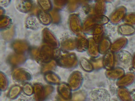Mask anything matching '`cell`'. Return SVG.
Instances as JSON below:
<instances>
[{
	"instance_id": "29",
	"label": "cell",
	"mask_w": 135,
	"mask_h": 101,
	"mask_svg": "<svg viewBox=\"0 0 135 101\" xmlns=\"http://www.w3.org/2000/svg\"><path fill=\"white\" fill-rule=\"evenodd\" d=\"M106 11V3L104 1H97L94 6V12L96 15H104Z\"/></svg>"
},
{
	"instance_id": "24",
	"label": "cell",
	"mask_w": 135,
	"mask_h": 101,
	"mask_svg": "<svg viewBox=\"0 0 135 101\" xmlns=\"http://www.w3.org/2000/svg\"><path fill=\"white\" fill-rule=\"evenodd\" d=\"M117 93L121 101H133V98L130 92L125 87H119Z\"/></svg>"
},
{
	"instance_id": "8",
	"label": "cell",
	"mask_w": 135,
	"mask_h": 101,
	"mask_svg": "<svg viewBox=\"0 0 135 101\" xmlns=\"http://www.w3.org/2000/svg\"><path fill=\"white\" fill-rule=\"evenodd\" d=\"M127 9L123 6L117 7L110 15V22L113 24H118L124 19L126 15Z\"/></svg>"
},
{
	"instance_id": "37",
	"label": "cell",
	"mask_w": 135,
	"mask_h": 101,
	"mask_svg": "<svg viewBox=\"0 0 135 101\" xmlns=\"http://www.w3.org/2000/svg\"><path fill=\"white\" fill-rule=\"evenodd\" d=\"M67 9L69 12L73 13L75 12L80 6V2L77 1H70L67 4Z\"/></svg>"
},
{
	"instance_id": "4",
	"label": "cell",
	"mask_w": 135,
	"mask_h": 101,
	"mask_svg": "<svg viewBox=\"0 0 135 101\" xmlns=\"http://www.w3.org/2000/svg\"><path fill=\"white\" fill-rule=\"evenodd\" d=\"M83 80V77L82 73L79 70H75L70 74L68 78V84L72 91H76L81 87Z\"/></svg>"
},
{
	"instance_id": "41",
	"label": "cell",
	"mask_w": 135,
	"mask_h": 101,
	"mask_svg": "<svg viewBox=\"0 0 135 101\" xmlns=\"http://www.w3.org/2000/svg\"><path fill=\"white\" fill-rule=\"evenodd\" d=\"M119 60L123 64H127L130 58V54L126 51H122L119 53Z\"/></svg>"
},
{
	"instance_id": "15",
	"label": "cell",
	"mask_w": 135,
	"mask_h": 101,
	"mask_svg": "<svg viewBox=\"0 0 135 101\" xmlns=\"http://www.w3.org/2000/svg\"><path fill=\"white\" fill-rule=\"evenodd\" d=\"M103 67L107 69V70H110L114 68L115 65V56L113 53L111 51H109L105 54L102 57Z\"/></svg>"
},
{
	"instance_id": "47",
	"label": "cell",
	"mask_w": 135,
	"mask_h": 101,
	"mask_svg": "<svg viewBox=\"0 0 135 101\" xmlns=\"http://www.w3.org/2000/svg\"><path fill=\"white\" fill-rule=\"evenodd\" d=\"M131 65L132 68L135 69V53H134L131 59Z\"/></svg>"
},
{
	"instance_id": "22",
	"label": "cell",
	"mask_w": 135,
	"mask_h": 101,
	"mask_svg": "<svg viewBox=\"0 0 135 101\" xmlns=\"http://www.w3.org/2000/svg\"><path fill=\"white\" fill-rule=\"evenodd\" d=\"M45 80L50 85H59L61 83L60 77L55 73L49 72L44 74Z\"/></svg>"
},
{
	"instance_id": "19",
	"label": "cell",
	"mask_w": 135,
	"mask_h": 101,
	"mask_svg": "<svg viewBox=\"0 0 135 101\" xmlns=\"http://www.w3.org/2000/svg\"><path fill=\"white\" fill-rule=\"evenodd\" d=\"M124 74V70L123 69V68L120 67H114L110 70H107L105 72L106 76L108 78L113 80H118L119 79L121 78Z\"/></svg>"
},
{
	"instance_id": "13",
	"label": "cell",
	"mask_w": 135,
	"mask_h": 101,
	"mask_svg": "<svg viewBox=\"0 0 135 101\" xmlns=\"http://www.w3.org/2000/svg\"><path fill=\"white\" fill-rule=\"evenodd\" d=\"M89 39L82 33L78 35L76 38V50L79 52H84L88 50Z\"/></svg>"
},
{
	"instance_id": "28",
	"label": "cell",
	"mask_w": 135,
	"mask_h": 101,
	"mask_svg": "<svg viewBox=\"0 0 135 101\" xmlns=\"http://www.w3.org/2000/svg\"><path fill=\"white\" fill-rule=\"evenodd\" d=\"M79 63L81 69L86 72H91L94 69L91 62L84 57H82L80 58Z\"/></svg>"
},
{
	"instance_id": "35",
	"label": "cell",
	"mask_w": 135,
	"mask_h": 101,
	"mask_svg": "<svg viewBox=\"0 0 135 101\" xmlns=\"http://www.w3.org/2000/svg\"><path fill=\"white\" fill-rule=\"evenodd\" d=\"M12 19L8 16L3 15L0 17V28L1 29H6L12 24Z\"/></svg>"
},
{
	"instance_id": "32",
	"label": "cell",
	"mask_w": 135,
	"mask_h": 101,
	"mask_svg": "<svg viewBox=\"0 0 135 101\" xmlns=\"http://www.w3.org/2000/svg\"><path fill=\"white\" fill-rule=\"evenodd\" d=\"M37 3L39 7L41 8L42 11L50 12L53 9L52 2L49 0H40L37 1Z\"/></svg>"
},
{
	"instance_id": "45",
	"label": "cell",
	"mask_w": 135,
	"mask_h": 101,
	"mask_svg": "<svg viewBox=\"0 0 135 101\" xmlns=\"http://www.w3.org/2000/svg\"><path fill=\"white\" fill-rule=\"evenodd\" d=\"M44 88H45V93H46V97L48 96L49 95H50L53 91V87L51 85H46L44 86Z\"/></svg>"
},
{
	"instance_id": "9",
	"label": "cell",
	"mask_w": 135,
	"mask_h": 101,
	"mask_svg": "<svg viewBox=\"0 0 135 101\" xmlns=\"http://www.w3.org/2000/svg\"><path fill=\"white\" fill-rule=\"evenodd\" d=\"M92 101H109L110 95L109 92L103 88H96L90 93Z\"/></svg>"
},
{
	"instance_id": "43",
	"label": "cell",
	"mask_w": 135,
	"mask_h": 101,
	"mask_svg": "<svg viewBox=\"0 0 135 101\" xmlns=\"http://www.w3.org/2000/svg\"><path fill=\"white\" fill-rule=\"evenodd\" d=\"M53 4L56 8V9H61L65 5H67L68 1H54Z\"/></svg>"
},
{
	"instance_id": "1",
	"label": "cell",
	"mask_w": 135,
	"mask_h": 101,
	"mask_svg": "<svg viewBox=\"0 0 135 101\" xmlns=\"http://www.w3.org/2000/svg\"><path fill=\"white\" fill-rule=\"evenodd\" d=\"M110 21L109 18L105 15H92L88 17L83 23V32L89 33L98 25H104Z\"/></svg>"
},
{
	"instance_id": "26",
	"label": "cell",
	"mask_w": 135,
	"mask_h": 101,
	"mask_svg": "<svg viewBox=\"0 0 135 101\" xmlns=\"http://www.w3.org/2000/svg\"><path fill=\"white\" fill-rule=\"evenodd\" d=\"M111 43L110 39L107 37H104L101 41L99 43V50L101 54H105L110 50Z\"/></svg>"
},
{
	"instance_id": "31",
	"label": "cell",
	"mask_w": 135,
	"mask_h": 101,
	"mask_svg": "<svg viewBox=\"0 0 135 101\" xmlns=\"http://www.w3.org/2000/svg\"><path fill=\"white\" fill-rule=\"evenodd\" d=\"M15 34V27L14 26H12L9 28L4 30L2 32V36L4 41L6 42H9L13 38Z\"/></svg>"
},
{
	"instance_id": "20",
	"label": "cell",
	"mask_w": 135,
	"mask_h": 101,
	"mask_svg": "<svg viewBox=\"0 0 135 101\" xmlns=\"http://www.w3.org/2000/svg\"><path fill=\"white\" fill-rule=\"evenodd\" d=\"M87 51L88 54L92 58H97L99 55V44L94 41L92 37L89 39V46Z\"/></svg>"
},
{
	"instance_id": "14",
	"label": "cell",
	"mask_w": 135,
	"mask_h": 101,
	"mask_svg": "<svg viewBox=\"0 0 135 101\" xmlns=\"http://www.w3.org/2000/svg\"><path fill=\"white\" fill-rule=\"evenodd\" d=\"M34 86V98L35 101H44L46 97V93L44 86L40 83H35Z\"/></svg>"
},
{
	"instance_id": "11",
	"label": "cell",
	"mask_w": 135,
	"mask_h": 101,
	"mask_svg": "<svg viewBox=\"0 0 135 101\" xmlns=\"http://www.w3.org/2000/svg\"><path fill=\"white\" fill-rule=\"evenodd\" d=\"M57 90L59 96L65 100H69L71 99L72 96V90L68 83H61L58 85Z\"/></svg>"
},
{
	"instance_id": "10",
	"label": "cell",
	"mask_w": 135,
	"mask_h": 101,
	"mask_svg": "<svg viewBox=\"0 0 135 101\" xmlns=\"http://www.w3.org/2000/svg\"><path fill=\"white\" fill-rule=\"evenodd\" d=\"M12 48L15 53L23 54L27 52L30 48L28 43L24 41L17 39L13 41L11 44Z\"/></svg>"
},
{
	"instance_id": "2",
	"label": "cell",
	"mask_w": 135,
	"mask_h": 101,
	"mask_svg": "<svg viewBox=\"0 0 135 101\" xmlns=\"http://www.w3.org/2000/svg\"><path fill=\"white\" fill-rule=\"evenodd\" d=\"M55 60L59 66L65 68H74L78 64L77 56L73 52L61 54L57 56Z\"/></svg>"
},
{
	"instance_id": "5",
	"label": "cell",
	"mask_w": 135,
	"mask_h": 101,
	"mask_svg": "<svg viewBox=\"0 0 135 101\" xmlns=\"http://www.w3.org/2000/svg\"><path fill=\"white\" fill-rule=\"evenodd\" d=\"M42 38L45 44L50 46L53 49H56L60 46V43L57 39L47 28H44L43 29Z\"/></svg>"
},
{
	"instance_id": "27",
	"label": "cell",
	"mask_w": 135,
	"mask_h": 101,
	"mask_svg": "<svg viewBox=\"0 0 135 101\" xmlns=\"http://www.w3.org/2000/svg\"><path fill=\"white\" fill-rule=\"evenodd\" d=\"M119 33L124 36H130L135 33V27L129 24H122L118 27Z\"/></svg>"
},
{
	"instance_id": "7",
	"label": "cell",
	"mask_w": 135,
	"mask_h": 101,
	"mask_svg": "<svg viewBox=\"0 0 135 101\" xmlns=\"http://www.w3.org/2000/svg\"><path fill=\"white\" fill-rule=\"evenodd\" d=\"M12 78L17 82H26L31 79L32 75L27 70L23 68H18L13 70Z\"/></svg>"
},
{
	"instance_id": "48",
	"label": "cell",
	"mask_w": 135,
	"mask_h": 101,
	"mask_svg": "<svg viewBox=\"0 0 135 101\" xmlns=\"http://www.w3.org/2000/svg\"><path fill=\"white\" fill-rule=\"evenodd\" d=\"M5 9L3 8V7H0V15L1 16H3V15H5Z\"/></svg>"
},
{
	"instance_id": "3",
	"label": "cell",
	"mask_w": 135,
	"mask_h": 101,
	"mask_svg": "<svg viewBox=\"0 0 135 101\" xmlns=\"http://www.w3.org/2000/svg\"><path fill=\"white\" fill-rule=\"evenodd\" d=\"M68 25L70 31L75 35H79L83 32V24L79 16L75 14H71L68 19Z\"/></svg>"
},
{
	"instance_id": "39",
	"label": "cell",
	"mask_w": 135,
	"mask_h": 101,
	"mask_svg": "<svg viewBox=\"0 0 135 101\" xmlns=\"http://www.w3.org/2000/svg\"><path fill=\"white\" fill-rule=\"evenodd\" d=\"M123 20L126 24L133 26H135V12L126 14Z\"/></svg>"
},
{
	"instance_id": "12",
	"label": "cell",
	"mask_w": 135,
	"mask_h": 101,
	"mask_svg": "<svg viewBox=\"0 0 135 101\" xmlns=\"http://www.w3.org/2000/svg\"><path fill=\"white\" fill-rule=\"evenodd\" d=\"M135 81V73L129 72L125 74L117 82V85L119 87H126L130 86Z\"/></svg>"
},
{
	"instance_id": "36",
	"label": "cell",
	"mask_w": 135,
	"mask_h": 101,
	"mask_svg": "<svg viewBox=\"0 0 135 101\" xmlns=\"http://www.w3.org/2000/svg\"><path fill=\"white\" fill-rule=\"evenodd\" d=\"M8 80L6 75L2 72H0V88L2 91H5L8 86Z\"/></svg>"
},
{
	"instance_id": "46",
	"label": "cell",
	"mask_w": 135,
	"mask_h": 101,
	"mask_svg": "<svg viewBox=\"0 0 135 101\" xmlns=\"http://www.w3.org/2000/svg\"><path fill=\"white\" fill-rule=\"evenodd\" d=\"M11 1H8V0H1L0 1V4L1 5V7H7L8 5H9Z\"/></svg>"
},
{
	"instance_id": "16",
	"label": "cell",
	"mask_w": 135,
	"mask_h": 101,
	"mask_svg": "<svg viewBox=\"0 0 135 101\" xmlns=\"http://www.w3.org/2000/svg\"><path fill=\"white\" fill-rule=\"evenodd\" d=\"M27 59L26 56L24 54L14 53L9 56L7 60L8 63L13 66L23 64Z\"/></svg>"
},
{
	"instance_id": "17",
	"label": "cell",
	"mask_w": 135,
	"mask_h": 101,
	"mask_svg": "<svg viewBox=\"0 0 135 101\" xmlns=\"http://www.w3.org/2000/svg\"><path fill=\"white\" fill-rule=\"evenodd\" d=\"M128 42V40L126 37L119 38L111 44L110 51L113 53L120 52L127 45Z\"/></svg>"
},
{
	"instance_id": "40",
	"label": "cell",
	"mask_w": 135,
	"mask_h": 101,
	"mask_svg": "<svg viewBox=\"0 0 135 101\" xmlns=\"http://www.w3.org/2000/svg\"><path fill=\"white\" fill-rule=\"evenodd\" d=\"M22 91L25 94L31 96L34 94V86L31 84L26 83L23 86Z\"/></svg>"
},
{
	"instance_id": "25",
	"label": "cell",
	"mask_w": 135,
	"mask_h": 101,
	"mask_svg": "<svg viewBox=\"0 0 135 101\" xmlns=\"http://www.w3.org/2000/svg\"><path fill=\"white\" fill-rule=\"evenodd\" d=\"M92 32L93 35L92 38L94 41L99 44L104 37L103 35L104 33V28L103 26L102 25H98L93 29Z\"/></svg>"
},
{
	"instance_id": "6",
	"label": "cell",
	"mask_w": 135,
	"mask_h": 101,
	"mask_svg": "<svg viewBox=\"0 0 135 101\" xmlns=\"http://www.w3.org/2000/svg\"><path fill=\"white\" fill-rule=\"evenodd\" d=\"M53 56L54 50L50 46L44 44L39 48L38 60L46 63L53 59Z\"/></svg>"
},
{
	"instance_id": "21",
	"label": "cell",
	"mask_w": 135,
	"mask_h": 101,
	"mask_svg": "<svg viewBox=\"0 0 135 101\" xmlns=\"http://www.w3.org/2000/svg\"><path fill=\"white\" fill-rule=\"evenodd\" d=\"M61 48L63 51H71L76 49V38H68L61 43Z\"/></svg>"
},
{
	"instance_id": "23",
	"label": "cell",
	"mask_w": 135,
	"mask_h": 101,
	"mask_svg": "<svg viewBox=\"0 0 135 101\" xmlns=\"http://www.w3.org/2000/svg\"><path fill=\"white\" fill-rule=\"evenodd\" d=\"M37 18L40 22L44 25H49L52 23V19L50 12L41 10L37 13Z\"/></svg>"
},
{
	"instance_id": "44",
	"label": "cell",
	"mask_w": 135,
	"mask_h": 101,
	"mask_svg": "<svg viewBox=\"0 0 135 101\" xmlns=\"http://www.w3.org/2000/svg\"><path fill=\"white\" fill-rule=\"evenodd\" d=\"M38 53H39V48H33L30 50V53L32 57L34 59L38 60Z\"/></svg>"
},
{
	"instance_id": "18",
	"label": "cell",
	"mask_w": 135,
	"mask_h": 101,
	"mask_svg": "<svg viewBox=\"0 0 135 101\" xmlns=\"http://www.w3.org/2000/svg\"><path fill=\"white\" fill-rule=\"evenodd\" d=\"M15 5L16 9L23 13H26L30 12L33 8V3L31 1H16Z\"/></svg>"
},
{
	"instance_id": "42",
	"label": "cell",
	"mask_w": 135,
	"mask_h": 101,
	"mask_svg": "<svg viewBox=\"0 0 135 101\" xmlns=\"http://www.w3.org/2000/svg\"><path fill=\"white\" fill-rule=\"evenodd\" d=\"M91 63L93 66L94 69H99L103 67L102 58H98L95 59Z\"/></svg>"
},
{
	"instance_id": "34",
	"label": "cell",
	"mask_w": 135,
	"mask_h": 101,
	"mask_svg": "<svg viewBox=\"0 0 135 101\" xmlns=\"http://www.w3.org/2000/svg\"><path fill=\"white\" fill-rule=\"evenodd\" d=\"M86 93L83 90H76L72 94L71 101H85L86 98Z\"/></svg>"
},
{
	"instance_id": "30",
	"label": "cell",
	"mask_w": 135,
	"mask_h": 101,
	"mask_svg": "<svg viewBox=\"0 0 135 101\" xmlns=\"http://www.w3.org/2000/svg\"><path fill=\"white\" fill-rule=\"evenodd\" d=\"M22 91V87L19 85H14L12 86L9 89L7 96L11 99H15L18 97Z\"/></svg>"
},
{
	"instance_id": "33",
	"label": "cell",
	"mask_w": 135,
	"mask_h": 101,
	"mask_svg": "<svg viewBox=\"0 0 135 101\" xmlns=\"http://www.w3.org/2000/svg\"><path fill=\"white\" fill-rule=\"evenodd\" d=\"M57 63L55 59H52L51 61L45 63L42 67L41 72L42 73L45 74L46 73L49 72H52L53 69H54L56 66H57Z\"/></svg>"
},
{
	"instance_id": "38",
	"label": "cell",
	"mask_w": 135,
	"mask_h": 101,
	"mask_svg": "<svg viewBox=\"0 0 135 101\" xmlns=\"http://www.w3.org/2000/svg\"><path fill=\"white\" fill-rule=\"evenodd\" d=\"M50 13L52 17V23L54 24H58L60 22L61 17L60 14L57 9H53L50 12Z\"/></svg>"
}]
</instances>
